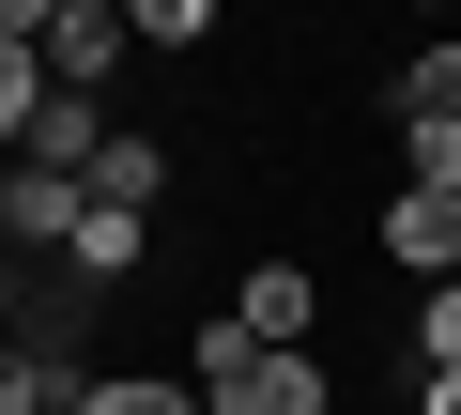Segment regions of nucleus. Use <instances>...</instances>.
I'll return each instance as SVG.
<instances>
[{"label": "nucleus", "instance_id": "f257e3e1", "mask_svg": "<svg viewBox=\"0 0 461 415\" xmlns=\"http://www.w3.org/2000/svg\"><path fill=\"white\" fill-rule=\"evenodd\" d=\"M185 384H200L215 415H339V384H323V354H262V338L230 323V308H215V323L185 338Z\"/></svg>", "mask_w": 461, "mask_h": 415}, {"label": "nucleus", "instance_id": "f03ea898", "mask_svg": "<svg viewBox=\"0 0 461 415\" xmlns=\"http://www.w3.org/2000/svg\"><path fill=\"white\" fill-rule=\"evenodd\" d=\"M230 323H247L262 354H323V277H308V262H247V293H230Z\"/></svg>", "mask_w": 461, "mask_h": 415}, {"label": "nucleus", "instance_id": "7ed1b4c3", "mask_svg": "<svg viewBox=\"0 0 461 415\" xmlns=\"http://www.w3.org/2000/svg\"><path fill=\"white\" fill-rule=\"evenodd\" d=\"M0 247H32V262H62V247H77V185L16 154V169H0Z\"/></svg>", "mask_w": 461, "mask_h": 415}, {"label": "nucleus", "instance_id": "20e7f679", "mask_svg": "<svg viewBox=\"0 0 461 415\" xmlns=\"http://www.w3.org/2000/svg\"><path fill=\"white\" fill-rule=\"evenodd\" d=\"M384 262L430 293V277H461V200H430V185H400L384 200Z\"/></svg>", "mask_w": 461, "mask_h": 415}, {"label": "nucleus", "instance_id": "39448f33", "mask_svg": "<svg viewBox=\"0 0 461 415\" xmlns=\"http://www.w3.org/2000/svg\"><path fill=\"white\" fill-rule=\"evenodd\" d=\"M123 47H139V32H123V16H93V0H77V16L47 32V93H93V108H108V77H123Z\"/></svg>", "mask_w": 461, "mask_h": 415}, {"label": "nucleus", "instance_id": "423d86ee", "mask_svg": "<svg viewBox=\"0 0 461 415\" xmlns=\"http://www.w3.org/2000/svg\"><path fill=\"white\" fill-rule=\"evenodd\" d=\"M108 139H123V108H93V93H47V123H32L16 154H32V169H62V185H93V154H108Z\"/></svg>", "mask_w": 461, "mask_h": 415}, {"label": "nucleus", "instance_id": "0eeeda50", "mask_svg": "<svg viewBox=\"0 0 461 415\" xmlns=\"http://www.w3.org/2000/svg\"><path fill=\"white\" fill-rule=\"evenodd\" d=\"M139 247H154V216H139V200H93V185H77V247H62V262L108 293V277H139Z\"/></svg>", "mask_w": 461, "mask_h": 415}, {"label": "nucleus", "instance_id": "6e6552de", "mask_svg": "<svg viewBox=\"0 0 461 415\" xmlns=\"http://www.w3.org/2000/svg\"><path fill=\"white\" fill-rule=\"evenodd\" d=\"M77 415H200L185 369H77Z\"/></svg>", "mask_w": 461, "mask_h": 415}, {"label": "nucleus", "instance_id": "1a4fd4ad", "mask_svg": "<svg viewBox=\"0 0 461 415\" xmlns=\"http://www.w3.org/2000/svg\"><path fill=\"white\" fill-rule=\"evenodd\" d=\"M93 200H139V216H154V200H169V154H154V139L123 123V139L93 154Z\"/></svg>", "mask_w": 461, "mask_h": 415}, {"label": "nucleus", "instance_id": "9d476101", "mask_svg": "<svg viewBox=\"0 0 461 415\" xmlns=\"http://www.w3.org/2000/svg\"><path fill=\"white\" fill-rule=\"evenodd\" d=\"M400 169H415L430 200H461V123H446V108H415V123H400Z\"/></svg>", "mask_w": 461, "mask_h": 415}, {"label": "nucleus", "instance_id": "9b49d317", "mask_svg": "<svg viewBox=\"0 0 461 415\" xmlns=\"http://www.w3.org/2000/svg\"><path fill=\"white\" fill-rule=\"evenodd\" d=\"M415 108H446V123H461V32H430V47L400 62V123H415Z\"/></svg>", "mask_w": 461, "mask_h": 415}, {"label": "nucleus", "instance_id": "f8f14e48", "mask_svg": "<svg viewBox=\"0 0 461 415\" xmlns=\"http://www.w3.org/2000/svg\"><path fill=\"white\" fill-rule=\"evenodd\" d=\"M32 123H47V47L0 32V139H32Z\"/></svg>", "mask_w": 461, "mask_h": 415}, {"label": "nucleus", "instance_id": "ddd939ff", "mask_svg": "<svg viewBox=\"0 0 461 415\" xmlns=\"http://www.w3.org/2000/svg\"><path fill=\"white\" fill-rule=\"evenodd\" d=\"M415 369H461V277L415 293Z\"/></svg>", "mask_w": 461, "mask_h": 415}, {"label": "nucleus", "instance_id": "4468645a", "mask_svg": "<svg viewBox=\"0 0 461 415\" xmlns=\"http://www.w3.org/2000/svg\"><path fill=\"white\" fill-rule=\"evenodd\" d=\"M123 32H139V47H200V32H215V0H123Z\"/></svg>", "mask_w": 461, "mask_h": 415}, {"label": "nucleus", "instance_id": "2eb2a0df", "mask_svg": "<svg viewBox=\"0 0 461 415\" xmlns=\"http://www.w3.org/2000/svg\"><path fill=\"white\" fill-rule=\"evenodd\" d=\"M62 16H77V0H0V32H16V47H47Z\"/></svg>", "mask_w": 461, "mask_h": 415}, {"label": "nucleus", "instance_id": "dca6fc26", "mask_svg": "<svg viewBox=\"0 0 461 415\" xmlns=\"http://www.w3.org/2000/svg\"><path fill=\"white\" fill-rule=\"evenodd\" d=\"M93 16H123V0H93Z\"/></svg>", "mask_w": 461, "mask_h": 415}, {"label": "nucleus", "instance_id": "f3484780", "mask_svg": "<svg viewBox=\"0 0 461 415\" xmlns=\"http://www.w3.org/2000/svg\"><path fill=\"white\" fill-rule=\"evenodd\" d=\"M415 16H430V0H415Z\"/></svg>", "mask_w": 461, "mask_h": 415}]
</instances>
